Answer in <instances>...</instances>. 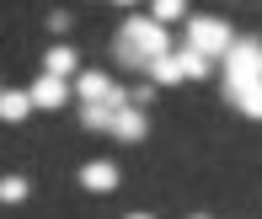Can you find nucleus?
Segmentation results:
<instances>
[{
    "mask_svg": "<svg viewBox=\"0 0 262 219\" xmlns=\"http://www.w3.org/2000/svg\"><path fill=\"white\" fill-rule=\"evenodd\" d=\"M145 75H150V86H182V64H177V48H171V54H161V59H150V64H145Z\"/></svg>",
    "mask_w": 262,
    "mask_h": 219,
    "instance_id": "nucleus-10",
    "label": "nucleus"
},
{
    "mask_svg": "<svg viewBox=\"0 0 262 219\" xmlns=\"http://www.w3.org/2000/svg\"><path fill=\"white\" fill-rule=\"evenodd\" d=\"M225 96H230V107H235V113L262 118V75H257V80H246V86H235V91H225Z\"/></svg>",
    "mask_w": 262,
    "mask_h": 219,
    "instance_id": "nucleus-9",
    "label": "nucleus"
},
{
    "mask_svg": "<svg viewBox=\"0 0 262 219\" xmlns=\"http://www.w3.org/2000/svg\"><path fill=\"white\" fill-rule=\"evenodd\" d=\"M107 134H113V139H123V144H139V139H145V113H139L134 102H123V107H118V118H113V128H107Z\"/></svg>",
    "mask_w": 262,
    "mask_h": 219,
    "instance_id": "nucleus-6",
    "label": "nucleus"
},
{
    "mask_svg": "<svg viewBox=\"0 0 262 219\" xmlns=\"http://www.w3.org/2000/svg\"><path fill=\"white\" fill-rule=\"evenodd\" d=\"M49 32H70V11H49Z\"/></svg>",
    "mask_w": 262,
    "mask_h": 219,
    "instance_id": "nucleus-16",
    "label": "nucleus"
},
{
    "mask_svg": "<svg viewBox=\"0 0 262 219\" xmlns=\"http://www.w3.org/2000/svg\"><path fill=\"white\" fill-rule=\"evenodd\" d=\"M230 38H235L230 21H220V16H187V38H182V43L198 48V54H209L214 64H220V54L230 48Z\"/></svg>",
    "mask_w": 262,
    "mask_h": 219,
    "instance_id": "nucleus-3",
    "label": "nucleus"
},
{
    "mask_svg": "<svg viewBox=\"0 0 262 219\" xmlns=\"http://www.w3.org/2000/svg\"><path fill=\"white\" fill-rule=\"evenodd\" d=\"M80 187L86 192H113L118 187V166L113 161H86L80 166Z\"/></svg>",
    "mask_w": 262,
    "mask_h": 219,
    "instance_id": "nucleus-7",
    "label": "nucleus"
},
{
    "mask_svg": "<svg viewBox=\"0 0 262 219\" xmlns=\"http://www.w3.org/2000/svg\"><path fill=\"white\" fill-rule=\"evenodd\" d=\"M123 219H156V214H123Z\"/></svg>",
    "mask_w": 262,
    "mask_h": 219,
    "instance_id": "nucleus-17",
    "label": "nucleus"
},
{
    "mask_svg": "<svg viewBox=\"0 0 262 219\" xmlns=\"http://www.w3.org/2000/svg\"><path fill=\"white\" fill-rule=\"evenodd\" d=\"M27 96H32V107H43V113H54V107H64L70 86H64L59 75H49V70H43V75H38V80L27 86Z\"/></svg>",
    "mask_w": 262,
    "mask_h": 219,
    "instance_id": "nucleus-5",
    "label": "nucleus"
},
{
    "mask_svg": "<svg viewBox=\"0 0 262 219\" xmlns=\"http://www.w3.org/2000/svg\"><path fill=\"white\" fill-rule=\"evenodd\" d=\"M43 70H49V75H59V80L80 75V64H75V48H70V43H54L49 54H43Z\"/></svg>",
    "mask_w": 262,
    "mask_h": 219,
    "instance_id": "nucleus-11",
    "label": "nucleus"
},
{
    "mask_svg": "<svg viewBox=\"0 0 262 219\" xmlns=\"http://www.w3.org/2000/svg\"><path fill=\"white\" fill-rule=\"evenodd\" d=\"M27 113H32V96L27 91H0V118H6V123H21Z\"/></svg>",
    "mask_w": 262,
    "mask_h": 219,
    "instance_id": "nucleus-13",
    "label": "nucleus"
},
{
    "mask_svg": "<svg viewBox=\"0 0 262 219\" xmlns=\"http://www.w3.org/2000/svg\"><path fill=\"white\" fill-rule=\"evenodd\" d=\"M0 91H6V86H0Z\"/></svg>",
    "mask_w": 262,
    "mask_h": 219,
    "instance_id": "nucleus-20",
    "label": "nucleus"
},
{
    "mask_svg": "<svg viewBox=\"0 0 262 219\" xmlns=\"http://www.w3.org/2000/svg\"><path fill=\"white\" fill-rule=\"evenodd\" d=\"M113 6H134V0H113Z\"/></svg>",
    "mask_w": 262,
    "mask_h": 219,
    "instance_id": "nucleus-18",
    "label": "nucleus"
},
{
    "mask_svg": "<svg viewBox=\"0 0 262 219\" xmlns=\"http://www.w3.org/2000/svg\"><path fill=\"white\" fill-rule=\"evenodd\" d=\"M193 219H209V214H193Z\"/></svg>",
    "mask_w": 262,
    "mask_h": 219,
    "instance_id": "nucleus-19",
    "label": "nucleus"
},
{
    "mask_svg": "<svg viewBox=\"0 0 262 219\" xmlns=\"http://www.w3.org/2000/svg\"><path fill=\"white\" fill-rule=\"evenodd\" d=\"M177 64H182V80H209L214 75V59L198 54V48H187V43H177Z\"/></svg>",
    "mask_w": 262,
    "mask_h": 219,
    "instance_id": "nucleus-8",
    "label": "nucleus"
},
{
    "mask_svg": "<svg viewBox=\"0 0 262 219\" xmlns=\"http://www.w3.org/2000/svg\"><path fill=\"white\" fill-rule=\"evenodd\" d=\"M123 102H128V96H123V86H118L113 96H102V102H86V113H80V128H91V134H107Z\"/></svg>",
    "mask_w": 262,
    "mask_h": 219,
    "instance_id": "nucleus-4",
    "label": "nucleus"
},
{
    "mask_svg": "<svg viewBox=\"0 0 262 219\" xmlns=\"http://www.w3.org/2000/svg\"><path fill=\"white\" fill-rule=\"evenodd\" d=\"M171 38H166V27L156 16H134V21H123V32H118V43H113V54H118V64H128V70H145L150 59H161V54H171Z\"/></svg>",
    "mask_w": 262,
    "mask_h": 219,
    "instance_id": "nucleus-1",
    "label": "nucleus"
},
{
    "mask_svg": "<svg viewBox=\"0 0 262 219\" xmlns=\"http://www.w3.org/2000/svg\"><path fill=\"white\" fill-rule=\"evenodd\" d=\"M150 16H156L161 27H171V21L187 16V0H156V6H150Z\"/></svg>",
    "mask_w": 262,
    "mask_h": 219,
    "instance_id": "nucleus-15",
    "label": "nucleus"
},
{
    "mask_svg": "<svg viewBox=\"0 0 262 219\" xmlns=\"http://www.w3.org/2000/svg\"><path fill=\"white\" fill-rule=\"evenodd\" d=\"M27 192H32V182L27 177H0V203H27Z\"/></svg>",
    "mask_w": 262,
    "mask_h": 219,
    "instance_id": "nucleus-14",
    "label": "nucleus"
},
{
    "mask_svg": "<svg viewBox=\"0 0 262 219\" xmlns=\"http://www.w3.org/2000/svg\"><path fill=\"white\" fill-rule=\"evenodd\" d=\"M75 91L86 96V102H102V96H113L118 86H113V80L102 75V70H80V75H75Z\"/></svg>",
    "mask_w": 262,
    "mask_h": 219,
    "instance_id": "nucleus-12",
    "label": "nucleus"
},
{
    "mask_svg": "<svg viewBox=\"0 0 262 219\" xmlns=\"http://www.w3.org/2000/svg\"><path fill=\"white\" fill-rule=\"evenodd\" d=\"M220 70H225V91L257 80L262 75V38H230V48L220 54Z\"/></svg>",
    "mask_w": 262,
    "mask_h": 219,
    "instance_id": "nucleus-2",
    "label": "nucleus"
}]
</instances>
